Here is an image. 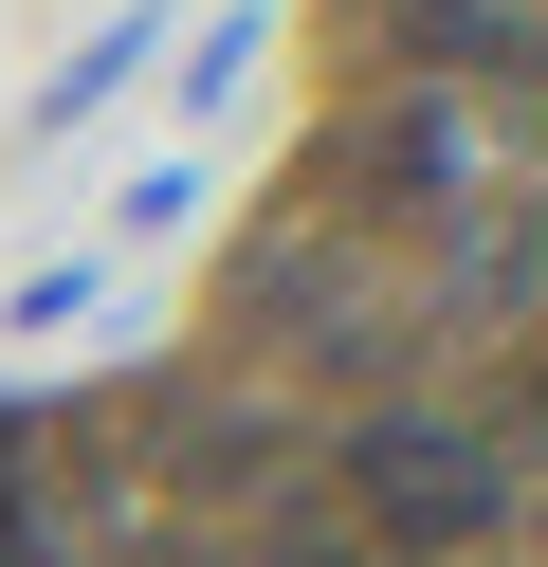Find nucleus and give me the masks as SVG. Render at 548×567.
<instances>
[{
    "instance_id": "obj_1",
    "label": "nucleus",
    "mask_w": 548,
    "mask_h": 567,
    "mask_svg": "<svg viewBox=\"0 0 548 567\" xmlns=\"http://www.w3.org/2000/svg\"><path fill=\"white\" fill-rule=\"evenodd\" d=\"M348 530L365 549H457V530H494V457L438 440V421H384L348 457Z\"/></svg>"
},
{
    "instance_id": "obj_2",
    "label": "nucleus",
    "mask_w": 548,
    "mask_h": 567,
    "mask_svg": "<svg viewBox=\"0 0 548 567\" xmlns=\"http://www.w3.org/2000/svg\"><path fill=\"white\" fill-rule=\"evenodd\" d=\"M275 567H365V530H275Z\"/></svg>"
},
{
    "instance_id": "obj_3",
    "label": "nucleus",
    "mask_w": 548,
    "mask_h": 567,
    "mask_svg": "<svg viewBox=\"0 0 548 567\" xmlns=\"http://www.w3.org/2000/svg\"><path fill=\"white\" fill-rule=\"evenodd\" d=\"M0 567H19V440H0Z\"/></svg>"
}]
</instances>
